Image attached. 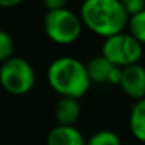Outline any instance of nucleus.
Returning a JSON list of instances; mask_svg holds the SVG:
<instances>
[{
  "mask_svg": "<svg viewBox=\"0 0 145 145\" xmlns=\"http://www.w3.org/2000/svg\"><path fill=\"white\" fill-rule=\"evenodd\" d=\"M47 83L60 97L76 100L84 97L91 87L86 64L71 56H63L50 63L47 68Z\"/></svg>",
  "mask_w": 145,
  "mask_h": 145,
  "instance_id": "1",
  "label": "nucleus"
},
{
  "mask_svg": "<svg viewBox=\"0 0 145 145\" xmlns=\"http://www.w3.org/2000/svg\"><path fill=\"white\" fill-rule=\"evenodd\" d=\"M78 16L83 27L104 39L124 31L128 23L120 0H84Z\"/></svg>",
  "mask_w": 145,
  "mask_h": 145,
  "instance_id": "2",
  "label": "nucleus"
},
{
  "mask_svg": "<svg viewBox=\"0 0 145 145\" xmlns=\"http://www.w3.org/2000/svg\"><path fill=\"white\" fill-rule=\"evenodd\" d=\"M46 36L56 44L68 46L77 41L83 33V23L80 16L64 7L60 10L47 12L43 20Z\"/></svg>",
  "mask_w": 145,
  "mask_h": 145,
  "instance_id": "3",
  "label": "nucleus"
},
{
  "mask_svg": "<svg viewBox=\"0 0 145 145\" xmlns=\"http://www.w3.org/2000/svg\"><path fill=\"white\" fill-rule=\"evenodd\" d=\"M36 84L33 65L22 57H10L0 64V86L12 95H24Z\"/></svg>",
  "mask_w": 145,
  "mask_h": 145,
  "instance_id": "4",
  "label": "nucleus"
},
{
  "mask_svg": "<svg viewBox=\"0 0 145 145\" xmlns=\"http://www.w3.org/2000/svg\"><path fill=\"white\" fill-rule=\"evenodd\" d=\"M142 54L144 46L125 31L104 39L101 47V56L120 68L138 64Z\"/></svg>",
  "mask_w": 145,
  "mask_h": 145,
  "instance_id": "5",
  "label": "nucleus"
},
{
  "mask_svg": "<svg viewBox=\"0 0 145 145\" xmlns=\"http://www.w3.org/2000/svg\"><path fill=\"white\" fill-rule=\"evenodd\" d=\"M87 74L91 84H108V86H120L121 71L122 68L111 64L101 54L93 57L87 64Z\"/></svg>",
  "mask_w": 145,
  "mask_h": 145,
  "instance_id": "6",
  "label": "nucleus"
},
{
  "mask_svg": "<svg viewBox=\"0 0 145 145\" xmlns=\"http://www.w3.org/2000/svg\"><path fill=\"white\" fill-rule=\"evenodd\" d=\"M120 87L125 95L138 101L145 97V67L139 63L124 67L121 71Z\"/></svg>",
  "mask_w": 145,
  "mask_h": 145,
  "instance_id": "7",
  "label": "nucleus"
},
{
  "mask_svg": "<svg viewBox=\"0 0 145 145\" xmlns=\"http://www.w3.org/2000/svg\"><path fill=\"white\" fill-rule=\"evenodd\" d=\"M47 145H86V138L76 125H56L47 135Z\"/></svg>",
  "mask_w": 145,
  "mask_h": 145,
  "instance_id": "8",
  "label": "nucleus"
},
{
  "mask_svg": "<svg viewBox=\"0 0 145 145\" xmlns=\"http://www.w3.org/2000/svg\"><path fill=\"white\" fill-rule=\"evenodd\" d=\"M81 117L80 100L61 97L54 107V118L57 125H76Z\"/></svg>",
  "mask_w": 145,
  "mask_h": 145,
  "instance_id": "9",
  "label": "nucleus"
},
{
  "mask_svg": "<svg viewBox=\"0 0 145 145\" xmlns=\"http://www.w3.org/2000/svg\"><path fill=\"white\" fill-rule=\"evenodd\" d=\"M128 125L132 137L137 141L145 144V97L132 104Z\"/></svg>",
  "mask_w": 145,
  "mask_h": 145,
  "instance_id": "10",
  "label": "nucleus"
},
{
  "mask_svg": "<svg viewBox=\"0 0 145 145\" xmlns=\"http://www.w3.org/2000/svg\"><path fill=\"white\" fill-rule=\"evenodd\" d=\"M127 27H128V33L144 46L145 44V9L128 17Z\"/></svg>",
  "mask_w": 145,
  "mask_h": 145,
  "instance_id": "11",
  "label": "nucleus"
},
{
  "mask_svg": "<svg viewBox=\"0 0 145 145\" xmlns=\"http://www.w3.org/2000/svg\"><path fill=\"white\" fill-rule=\"evenodd\" d=\"M86 145H121V138L111 129H100L86 139Z\"/></svg>",
  "mask_w": 145,
  "mask_h": 145,
  "instance_id": "12",
  "label": "nucleus"
},
{
  "mask_svg": "<svg viewBox=\"0 0 145 145\" xmlns=\"http://www.w3.org/2000/svg\"><path fill=\"white\" fill-rule=\"evenodd\" d=\"M13 53H14V41L12 36L5 30H0V64L13 57Z\"/></svg>",
  "mask_w": 145,
  "mask_h": 145,
  "instance_id": "13",
  "label": "nucleus"
},
{
  "mask_svg": "<svg viewBox=\"0 0 145 145\" xmlns=\"http://www.w3.org/2000/svg\"><path fill=\"white\" fill-rule=\"evenodd\" d=\"M120 5L122 6L127 16L131 17L145 9V0H120Z\"/></svg>",
  "mask_w": 145,
  "mask_h": 145,
  "instance_id": "14",
  "label": "nucleus"
},
{
  "mask_svg": "<svg viewBox=\"0 0 145 145\" xmlns=\"http://www.w3.org/2000/svg\"><path fill=\"white\" fill-rule=\"evenodd\" d=\"M43 3L47 7V12H51V10L64 9L67 5V0H43Z\"/></svg>",
  "mask_w": 145,
  "mask_h": 145,
  "instance_id": "15",
  "label": "nucleus"
},
{
  "mask_svg": "<svg viewBox=\"0 0 145 145\" xmlns=\"http://www.w3.org/2000/svg\"><path fill=\"white\" fill-rule=\"evenodd\" d=\"M23 0H0V7L3 9H10V7H16L19 6Z\"/></svg>",
  "mask_w": 145,
  "mask_h": 145,
  "instance_id": "16",
  "label": "nucleus"
}]
</instances>
